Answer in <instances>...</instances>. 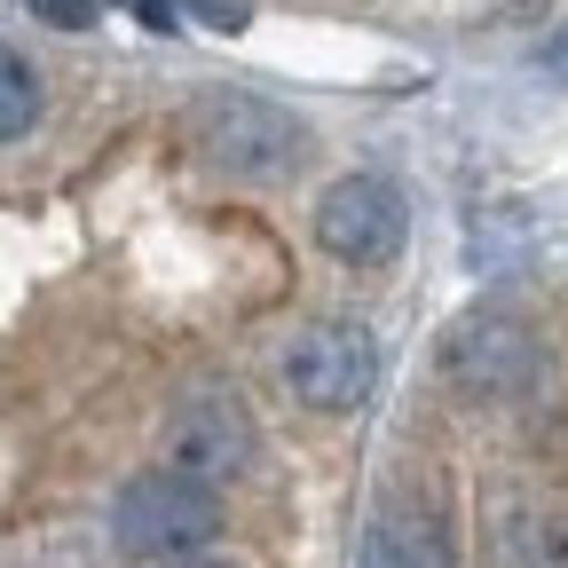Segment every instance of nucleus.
<instances>
[{
    "label": "nucleus",
    "mask_w": 568,
    "mask_h": 568,
    "mask_svg": "<svg viewBox=\"0 0 568 568\" xmlns=\"http://www.w3.org/2000/svg\"><path fill=\"white\" fill-rule=\"evenodd\" d=\"M443 379L466 395V403H521L537 379H545V347L521 316H458L443 332Z\"/></svg>",
    "instance_id": "f03ea898"
},
{
    "label": "nucleus",
    "mask_w": 568,
    "mask_h": 568,
    "mask_svg": "<svg viewBox=\"0 0 568 568\" xmlns=\"http://www.w3.org/2000/svg\"><path fill=\"white\" fill-rule=\"evenodd\" d=\"M213 529H222L213 481L190 466H151L111 497V537L126 560H190L213 545Z\"/></svg>",
    "instance_id": "f257e3e1"
},
{
    "label": "nucleus",
    "mask_w": 568,
    "mask_h": 568,
    "mask_svg": "<svg viewBox=\"0 0 568 568\" xmlns=\"http://www.w3.org/2000/svg\"><path fill=\"white\" fill-rule=\"evenodd\" d=\"M166 458L190 466V474H205V481H230V474H245V466L261 458V426H253V410H245L237 395L197 387V395H182L174 418H166Z\"/></svg>",
    "instance_id": "423d86ee"
},
{
    "label": "nucleus",
    "mask_w": 568,
    "mask_h": 568,
    "mask_svg": "<svg viewBox=\"0 0 568 568\" xmlns=\"http://www.w3.org/2000/svg\"><path fill=\"white\" fill-rule=\"evenodd\" d=\"M364 568H458L443 514L426 506H379L364 529Z\"/></svg>",
    "instance_id": "0eeeda50"
},
{
    "label": "nucleus",
    "mask_w": 568,
    "mask_h": 568,
    "mask_svg": "<svg viewBox=\"0 0 568 568\" xmlns=\"http://www.w3.org/2000/svg\"><path fill=\"white\" fill-rule=\"evenodd\" d=\"M316 237L332 261L347 268H387L410 237V213H403V190L379 182V174H339L316 205Z\"/></svg>",
    "instance_id": "20e7f679"
},
{
    "label": "nucleus",
    "mask_w": 568,
    "mask_h": 568,
    "mask_svg": "<svg viewBox=\"0 0 568 568\" xmlns=\"http://www.w3.org/2000/svg\"><path fill=\"white\" fill-rule=\"evenodd\" d=\"M103 9H111V0H32V17L40 24H63V32H88Z\"/></svg>",
    "instance_id": "1a4fd4ad"
},
{
    "label": "nucleus",
    "mask_w": 568,
    "mask_h": 568,
    "mask_svg": "<svg viewBox=\"0 0 568 568\" xmlns=\"http://www.w3.org/2000/svg\"><path fill=\"white\" fill-rule=\"evenodd\" d=\"M284 379H293V395L308 410H355V403H372V387H379V339L364 324H316V332L293 339Z\"/></svg>",
    "instance_id": "39448f33"
},
{
    "label": "nucleus",
    "mask_w": 568,
    "mask_h": 568,
    "mask_svg": "<svg viewBox=\"0 0 568 568\" xmlns=\"http://www.w3.org/2000/svg\"><path fill=\"white\" fill-rule=\"evenodd\" d=\"M40 119V80L17 48H0V142H24Z\"/></svg>",
    "instance_id": "6e6552de"
},
{
    "label": "nucleus",
    "mask_w": 568,
    "mask_h": 568,
    "mask_svg": "<svg viewBox=\"0 0 568 568\" xmlns=\"http://www.w3.org/2000/svg\"><path fill=\"white\" fill-rule=\"evenodd\" d=\"M190 134H197V151L213 166H230V174H284V166H301V151H308V134H301L293 111L268 103V95H237V88L205 95L190 111Z\"/></svg>",
    "instance_id": "7ed1b4c3"
},
{
    "label": "nucleus",
    "mask_w": 568,
    "mask_h": 568,
    "mask_svg": "<svg viewBox=\"0 0 568 568\" xmlns=\"http://www.w3.org/2000/svg\"><path fill=\"white\" fill-rule=\"evenodd\" d=\"M166 568H222V560H197V552H190V560H166Z\"/></svg>",
    "instance_id": "9d476101"
}]
</instances>
